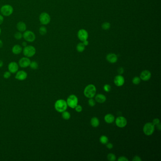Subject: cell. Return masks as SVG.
Returning <instances> with one entry per match:
<instances>
[{"label":"cell","instance_id":"obj_7","mask_svg":"<svg viewBox=\"0 0 161 161\" xmlns=\"http://www.w3.org/2000/svg\"><path fill=\"white\" fill-rule=\"evenodd\" d=\"M23 33L24 39L28 42H33L35 39V35L30 30H26Z\"/></svg>","mask_w":161,"mask_h":161},{"label":"cell","instance_id":"obj_23","mask_svg":"<svg viewBox=\"0 0 161 161\" xmlns=\"http://www.w3.org/2000/svg\"><path fill=\"white\" fill-rule=\"evenodd\" d=\"M85 49V46L83 43H79L77 46V50L78 52L82 53L83 52Z\"/></svg>","mask_w":161,"mask_h":161},{"label":"cell","instance_id":"obj_37","mask_svg":"<svg viewBox=\"0 0 161 161\" xmlns=\"http://www.w3.org/2000/svg\"><path fill=\"white\" fill-rule=\"evenodd\" d=\"M117 71H118V73L119 75H122L124 72V69L123 68V67H119V68L118 69Z\"/></svg>","mask_w":161,"mask_h":161},{"label":"cell","instance_id":"obj_25","mask_svg":"<svg viewBox=\"0 0 161 161\" xmlns=\"http://www.w3.org/2000/svg\"><path fill=\"white\" fill-rule=\"evenodd\" d=\"M39 32L40 33V34L42 35H46L47 30V28L44 26H42L40 27L39 29Z\"/></svg>","mask_w":161,"mask_h":161},{"label":"cell","instance_id":"obj_39","mask_svg":"<svg viewBox=\"0 0 161 161\" xmlns=\"http://www.w3.org/2000/svg\"><path fill=\"white\" fill-rule=\"evenodd\" d=\"M106 144H107V145H106V147H107V148H108V149H111V148H112L113 147V145H112L111 143H107Z\"/></svg>","mask_w":161,"mask_h":161},{"label":"cell","instance_id":"obj_3","mask_svg":"<svg viewBox=\"0 0 161 161\" xmlns=\"http://www.w3.org/2000/svg\"><path fill=\"white\" fill-rule=\"evenodd\" d=\"M23 54L27 57H33L36 53V49L35 47L32 46H27L24 47L23 50Z\"/></svg>","mask_w":161,"mask_h":161},{"label":"cell","instance_id":"obj_36","mask_svg":"<svg viewBox=\"0 0 161 161\" xmlns=\"http://www.w3.org/2000/svg\"><path fill=\"white\" fill-rule=\"evenodd\" d=\"M118 161H129V159L125 156H120L119 157L118 159Z\"/></svg>","mask_w":161,"mask_h":161},{"label":"cell","instance_id":"obj_38","mask_svg":"<svg viewBox=\"0 0 161 161\" xmlns=\"http://www.w3.org/2000/svg\"><path fill=\"white\" fill-rule=\"evenodd\" d=\"M141 159L140 158V157L138 156H135L134 157H133V159H132V161H141Z\"/></svg>","mask_w":161,"mask_h":161},{"label":"cell","instance_id":"obj_6","mask_svg":"<svg viewBox=\"0 0 161 161\" xmlns=\"http://www.w3.org/2000/svg\"><path fill=\"white\" fill-rule=\"evenodd\" d=\"M66 102L68 106L74 109L78 104V98L77 96L74 95H71L68 97Z\"/></svg>","mask_w":161,"mask_h":161},{"label":"cell","instance_id":"obj_10","mask_svg":"<svg viewBox=\"0 0 161 161\" xmlns=\"http://www.w3.org/2000/svg\"><path fill=\"white\" fill-rule=\"evenodd\" d=\"M30 60L27 57L21 58L19 61V65L23 68H26L29 67L30 64Z\"/></svg>","mask_w":161,"mask_h":161},{"label":"cell","instance_id":"obj_43","mask_svg":"<svg viewBox=\"0 0 161 161\" xmlns=\"http://www.w3.org/2000/svg\"><path fill=\"white\" fill-rule=\"evenodd\" d=\"M4 65V62L2 60H0V68H2Z\"/></svg>","mask_w":161,"mask_h":161},{"label":"cell","instance_id":"obj_28","mask_svg":"<svg viewBox=\"0 0 161 161\" xmlns=\"http://www.w3.org/2000/svg\"><path fill=\"white\" fill-rule=\"evenodd\" d=\"M141 79L138 77H135L132 79V83L134 85H138L140 83Z\"/></svg>","mask_w":161,"mask_h":161},{"label":"cell","instance_id":"obj_14","mask_svg":"<svg viewBox=\"0 0 161 161\" xmlns=\"http://www.w3.org/2000/svg\"><path fill=\"white\" fill-rule=\"evenodd\" d=\"M78 37L82 41H84L88 39V35L87 31L85 29H80L78 32Z\"/></svg>","mask_w":161,"mask_h":161},{"label":"cell","instance_id":"obj_17","mask_svg":"<svg viewBox=\"0 0 161 161\" xmlns=\"http://www.w3.org/2000/svg\"><path fill=\"white\" fill-rule=\"evenodd\" d=\"M95 100L96 102H97V103L102 104V103H104L106 101V97L104 95L99 94L96 95L95 96Z\"/></svg>","mask_w":161,"mask_h":161},{"label":"cell","instance_id":"obj_13","mask_svg":"<svg viewBox=\"0 0 161 161\" xmlns=\"http://www.w3.org/2000/svg\"><path fill=\"white\" fill-rule=\"evenodd\" d=\"M15 78L20 81L24 80L27 78V72L24 70H19L16 72Z\"/></svg>","mask_w":161,"mask_h":161},{"label":"cell","instance_id":"obj_16","mask_svg":"<svg viewBox=\"0 0 161 161\" xmlns=\"http://www.w3.org/2000/svg\"><path fill=\"white\" fill-rule=\"evenodd\" d=\"M106 60L110 63H114L117 61L118 57L115 54H109L106 56Z\"/></svg>","mask_w":161,"mask_h":161},{"label":"cell","instance_id":"obj_27","mask_svg":"<svg viewBox=\"0 0 161 161\" xmlns=\"http://www.w3.org/2000/svg\"><path fill=\"white\" fill-rule=\"evenodd\" d=\"M107 159L110 161H114L116 160V155L112 153H109L107 155Z\"/></svg>","mask_w":161,"mask_h":161},{"label":"cell","instance_id":"obj_22","mask_svg":"<svg viewBox=\"0 0 161 161\" xmlns=\"http://www.w3.org/2000/svg\"><path fill=\"white\" fill-rule=\"evenodd\" d=\"M62 113V117L63 119H64L65 120H68L70 118V117H71V115L69 113V112L68 111H63Z\"/></svg>","mask_w":161,"mask_h":161},{"label":"cell","instance_id":"obj_2","mask_svg":"<svg viewBox=\"0 0 161 161\" xmlns=\"http://www.w3.org/2000/svg\"><path fill=\"white\" fill-rule=\"evenodd\" d=\"M68 107V104L65 100L59 99L56 101L54 104V108L55 110L59 112H62L65 111Z\"/></svg>","mask_w":161,"mask_h":161},{"label":"cell","instance_id":"obj_26","mask_svg":"<svg viewBox=\"0 0 161 161\" xmlns=\"http://www.w3.org/2000/svg\"><path fill=\"white\" fill-rule=\"evenodd\" d=\"M30 67L32 69H36L38 68V64L37 62L35 61H31Z\"/></svg>","mask_w":161,"mask_h":161},{"label":"cell","instance_id":"obj_1","mask_svg":"<svg viewBox=\"0 0 161 161\" xmlns=\"http://www.w3.org/2000/svg\"><path fill=\"white\" fill-rule=\"evenodd\" d=\"M96 89L95 85L89 84L84 89V94L85 96L88 98H92L96 96Z\"/></svg>","mask_w":161,"mask_h":161},{"label":"cell","instance_id":"obj_19","mask_svg":"<svg viewBox=\"0 0 161 161\" xmlns=\"http://www.w3.org/2000/svg\"><path fill=\"white\" fill-rule=\"evenodd\" d=\"M17 28L19 32H25V31L26 30L27 26L24 22L20 21V22H19L17 23Z\"/></svg>","mask_w":161,"mask_h":161},{"label":"cell","instance_id":"obj_8","mask_svg":"<svg viewBox=\"0 0 161 161\" xmlns=\"http://www.w3.org/2000/svg\"><path fill=\"white\" fill-rule=\"evenodd\" d=\"M39 20L41 24L44 25H48L51 21V17L46 12H43L39 16Z\"/></svg>","mask_w":161,"mask_h":161},{"label":"cell","instance_id":"obj_35","mask_svg":"<svg viewBox=\"0 0 161 161\" xmlns=\"http://www.w3.org/2000/svg\"><path fill=\"white\" fill-rule=\"evenodd\" d=\"M76 111L78 112H80L82 111V106L80 105H77V106L75 108Z\"/></svg>","mask_w":161,"mask_h":161},{"label":"cell","instance_id":"obj_32","mask_svg":"<svg viewBox=\"0 0 161 161\" xmlns=\"http://www.w3.org/2000/svg\"><path fill=\"white\" fill-rule=\"evenodd\" d=\"M111 89V87L110 85L105 84L104 85V90L106 92H110Z\"/></svg>","mask_w":161,"mask_h":161},{"label":"cell","instance_id":"obj_46","mask_svg":"<svg viewBox=\"0 0 161 161\" xmlns=\"http://www.w3.org/2000/svg\"><path fill=\"white\" fill-rule=\"evenodd\" d=\"M1 29L0 28V35H1Z\"/></svg>","mask_w":161,"mask_h":161},{"label":"cell","instance_id":"obj_44","mask_svg":"<svg viewBox=\"0 0 161 161\" xmlns=\"http://www.w3.org/2000/svg\"><path fill=\"white\" fill-rule=\"evenodd\" d=\"M3 46V43L1 40H0V48H2Z\"/></svg>","mask_w":161,"mask_h":161},{"label":"cell","instance_id":"obj_12","mask_svg":"<svg viewBox=\"0 0 161 161\" xmlns=\"http://www.w3.org/2000/svg\"><path fill=\"white\" fill-rule=\"evenodd\" d=\"M114 83L117 87H122L125 83V79L124 77L121 75L116 76L114 78Z\"/></svg>","mask_w":161,"mask_h":161},{"label":"cell","instance_id":"obj_21","mask_svg":"<svg viewBox=\"0 0 161 161\" xmlns=\"http://www.w3.org/2000/svg\"><path fill=\"white\" fill-rule=\"evenodd\" d=\"M91 124L92 125V127H94V128H96L99 125V120L98 119L97 117H93L92 119H91V121H90Z\"/></svg>","mask_w":161,"mask_h":161},{"label":"cell","instance_id":"obj_31","mask_svg":"<svg viewBox=\"0 0 161 161\" xmlns=\"http://www.w3.org/2000/svg\"><path fill=\"white\" fill-rule=\"evenodd\" d=\"M88 103L90 106L93 107L96 105V101L93 99V98H89L88 101Z\"/></svg>","mask_w":161,"mask_h":161},{"label":"cell","instance_id":"obj_15","mask_svg":"<svg viewBox=\"0 0 161 161\" xmlns=\"http://www.w3.org/2000/svg\"><path fill=\"white\" fill-rule=\"evenodd\" d=\"M151 77V73L148 70H143L140 73V78L143 81H147L149 80Z\"/></svg>","mask_w":161,"mask_h":161},{"label":"cell","instance_id":"obj_40","mask_svg":"<svg viewBox=\"0 0 161 161\" xmlns=\"http://www.w3.org/2000/svg\"><path fill=\"white\" fill-rule=\"evenodd\" d=\"M4 21V16L2 14H0V25H2Z\"/></svg>","mask_w":161,"mask_h":161},{"label":"cell","instance_id":"obj_41","mask_svg":"<svg viewBox=\"0 0 161 161\" xmlns=\"http://www.w3.org/2000/svg\"><path fill=\"white\" fill-rule=\"evenodd\" d=\"M83 44L85 46H88V44H89V43H88V41L87 40H85L84 41H83Z\"/></svg>","mask_w":161,"mask_h":161},{"label":"cell","instance_id":"obj_9","mask_svg":"<svg viewBox=\"0 0 161 161\" xmlns=\"http://www.w3.org/2000/svg\"><path fill=\"white\" fill-rule=\"evenodd\" d=\"M115 124L116 126L119 128H124L126 126L127 124V119L123 116H119L116 119Z\"/></svg>","mask_w":161,"mask_h":161},{"label":"cell","instance_id":"obj_11","mask_svg":"<svg viewBox=\"0 0 161 161\" xmlns=\"http://www.w3.org/2000/svg\"><path fill=\"white\" fill-rule=\"evenodd\" d=\"M19 64L14 61L10 62L8 65V69L11 73H15L19 70Z\"/></svg>","mask_w":161,"mask_h":161},{"label":"cell","instance_id":"obj_33","mask_svg":"<svg viewBox=\"0 0 161 161\" xmlns=\"http://www.w3.org/2000/svg\"><path fill=\"white\" fill-rule=\"evenodd\" d=\"M11 76V73L10 71H6L4 74V77L6 79L9 78Z\"/></svg>","mask_w":161,"mask_h":161},{"label":"cell","instance_id":"obj_30","mask_svg":"<svg viewBox=\"0 0 161 161\" xmlns=\"http://www.w3.org/2000/svg\"><path fill=\"white\" fill-rule=\"evenodd\" d=\"M23 35L21 32H17L14 34V37L17 40H20L22 38Z\"/></svg>","mask_w":161,"mask_h":161},{"label":"cell","instance_id":"obj_5","mask_svg":"<svg viewBox=\"0 0 161 161\" xmlns=\"http://www.w3.org/2000/svg\"><path fill=\"white\" fill-rule=\"evenodd\" d=\"M0 11L2 15L8 17L11 15L13 13V8L11 5L6 4L2 7L0 9Z\"/></svg>","mask_w":161,"mask_h":161},{"label":"cell","instance_id":"obj_20","mask_svg":"<svg viewBox=\"0 0 161 161\" xmlns=\"http://www.w3.org/2000/svg\"><path fill=\"white\" fill-rule=\"evenodd\" d=\"M104 119L106 123L110 124L114 121L115 117L112 114L109 113V114H107L104 116Z\"/></svg>","mask_w":161,"mask_h":161},{"label":"cell","instance_id":"obj_18","mask_svg":"<svg viewBox=\"0 0 161 161\" xmlns=\"http://www.w3.org/2000/svg\"><path fill=\"white\" fill-rule=\"evenodd\" d=\"M22 47L19 45H16L13 46L12 48V52L13 54L18 55L20 54L22 51Z\"/></svg>","mask_w":161,"mask_h":161},{"label":"cell","instance_id":"obj_24","mask_svg":"<svg viewBox=\"0 0 161 161\" xmlns=\"http://www.w3.org/2000/svg\"><path fill=\"white\" fill-rule=\"evenodd\" d=\"M100 142L103 144H106L109 141V139L106 136L103 135L99 138Z\"/></svg>","mask_w":161,"mask_h":161},{"label":"cell","instance_id":"obj_45","mask_svg":"<svg viewBox=\"0 0 161 161\" xmlns=\"http://www.w3.org/2000/svg\"><path fill=\"white\" fill-rule=\"evenodd\" d=\"M22 46H23L24 47H25V46H27V43L26 42H23L22 43Z\"/></svg>","mask_w":161,"mask_h":161},{"label":"cell","instance_id":"obj_34","mask_svg":"<svg viewBox=\"0 0 161 161\" xmlns=\"http://www.w3.org/2000/svg\"><path fill=\"white\" fill-rule=\"evenodd\" d=\"M160 123V119L158 118H155V119H153V122H152V123L154 126L157 125V124H158Z\"/></svg>","mask_w":161,"mask_h":161},{"label":"cell","instance_id":"obj_29","mask_svg":"<svg viewBox=\"0 0 161 161\" xmlns=\"http://www.w3.org/2000/svg\"><path fill=\"white\" fill-rule=\"evenodd\" d=\"M111 27V25L109 22H104L102 25V27L104 30H108Z\"/></svg>","mask_w":161,"mask_h":161},{"label":"cell","instance_id":"obj_47","mask_svg":"<svg viewBox=\"0 0 161 161\" xmlns=\"http://www.w3.org/2000/svg\"><path fill=\"white\" fill-rule=\"evenodd\" d=\"M0 9H1V7H0Z\"/></svg>","mask_w":161,"mask_h":161},{"label":"cell","instance_id":"obj_42","mask_svg":"<svg viewBox=\"0 0 161 161\" xmlns=\"http://www.w3.org/2000/svg\"><path fill=\"white\" fill-rule=\"evenodd\" d=\"M156 126L157 127V129H158L159 131H160V130H161V124H160V123H159L158 124H157V125H156Z\"/></svg>","mask_w":161,"mask_h":161},{"label":"cell","instance_id":"obj_4","mask_svg":"<svg viewBox=\"0 0 161 161\" xmlns=\"http://www.w3.org/2000/svg\"><path fill=\"white\" fill-rule=\"evenodd\" d=\"M155 126L152 123H146L143 128V131L144 134L146 136H151L153 134L154 131Z\"/></svg>","mask_w":161,"mask_h":161}]
</instances>
